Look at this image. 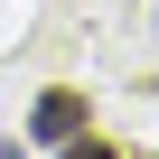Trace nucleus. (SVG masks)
Returning <instances> with one entry per match:
<instances>
[{
    "mask_svg": "<svg viewBox=\"0 0 159 159\" xmlns=\"http://www.w3.org/2000/svg\"><path fill=\"white\" fill-rule=\"evenodd\" d=\"M28 131H38L47 150H66L75 131H84V94H66V84H56V94H38V112H28Z\"/></svg>",
    "mask_w": 159,
    "mask_h": 159,
    "instance_id": "f257e3e1",
    "label": "nucleus"
},
{
    "mask_svg": "<svg viewBox=\"0 0 159 159\" xmlns=\"http://www.w3.org/2000/svg\"><path fill=\"white\" fill-rule=\"evenodd\" d=\"M56 159H122V150H112V140H84V131H75V140H66Z\"/></svg>",
    "mask_w": 159,
    "mask_h": 159,
    "instance_id": "f03ea898",
    "label": "nucleus"
},
{
    "mask_svg": "<svg viewBox=\"0 0 159 159\" xmlns=\"http://www.w3.org/2000/svg\"><path fill=\"white\" fill-rule=\"evenodd\" d=\"M0 159H19V150H0Z\"/></svg>",
    "mask_w": 159,
    "mask_h": 159,
    "instance_id": "7ed1b4c3",
    "label": "nucleus"
}]
</instances>
